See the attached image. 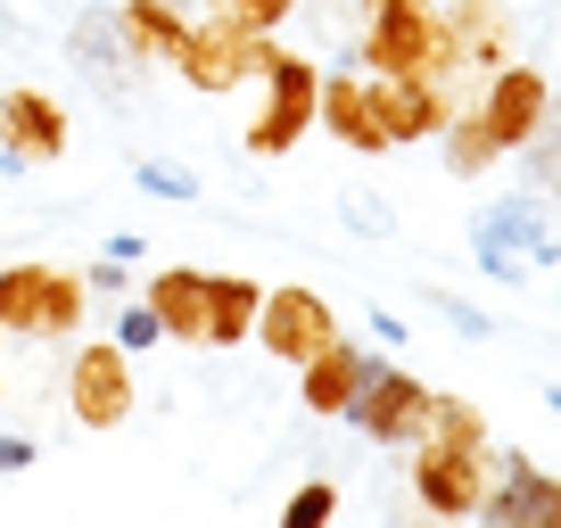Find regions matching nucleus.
I'll list each match as a JSON object with an SVG mask.
<instances>
[{"label":"nucleus","instance_id":"29","mask_svg":"<svg viewBox=\"0 0 561 528\" xmlns=\"http://www.w3.org/2000/svg\"><path fill=\"white\" fill-rule=\"evenodd\" d=\"M34 462V438H0V471H25Z\"/></svg>","mask_w":561,"mask_h":528},{"label":"nucleus","instance_id":"26","mask_svg":"<svg viewBox=\"0 0 561 528\" xmlns=\"http://www.w3.org/2000/svg\"><path fill=\"white\" fill-rule=\"evenodd\" d=\"M331 512H339V495L322 487V479H306V487L289 495V528H322V520H331Z\"/></svg>","mask_w":561,"mask_h":528},{"label":"nucleus","instance_id":"25","mask_svg":"<svg viewBox=\"0 0 561 528\" xmlns=\"http://www.w3.org/2000/svg\"><path fill=\"white\" fill-rule=\"evenodd\" d=\"M347 231H364V240H388V231H397V207H388L380 191H355V198H347Z\"/></svg>","mask_w":561,"mask_h":528},{"label":"nucleus","instance_id":"20","mask_svg":"<svg viewBox=\"0 0 561 528\" xmlns=\"http://www.w3.org/2000/svg\"><path fill=\"white\" fill-rule=\"evenodd\" d=\"M446 25V50H455V67H471V58H488V67H504V9L495 0H462Z\"/></svg>","mask_w":561,"mask_h":528},{"label":"nucleus","instance_id":"2","mask_svg":"<svg viewBox=\"0 0 561 528\" xmlns=\"http://www.w3.org/2000/svg\"><path fill=\"white\" fill-rule=\"evenodd\" d=\"M471 248H479V273L504 289L528 282V264H553V198H495L488 215L471 223Z\"/></svg>","mask_w":561,"mask_h":528},{"label":"nucleus","instance_id":"23","mask_svg":"<svg viewBox=\"0 0 561 528\" xmlns=\"http://www.w3.org/2000/svg\"><path fill=\"white\" fill-rule=\"evenodd\" d=\"M421 306H430V314H438V322H455L462 338H488V331H495V322L479 314L471 298H455V289H421Z\"/></svg>","mask_w":561,"mask_h":528},{"label":"nucleus","instance_id":"8","mask_svg":"<svg viewBox=\"0 0 561 528\" xmlns=\"http://www.w3.org/2000/svg\"><path fill=\"white\" fill-rule=\"evenodd\" d=\"M471 116H479V133L495 141V158H512V149L553 116V91H545L537 67H495V83L471 100Z\"/></svg>","mask_w":561,"mask_h":528},{"label":"nucleus","instance_id":"22","mask_svg":"<svg viewBox=\"0 0 561 528\" xmlns=\"http://www.w3.org/2000/svg\"><path fill=\"white\" fill-rule=\"evenodd\" d=\"M298 0H215V18L224 25H240V34H273L280 18H289Z\"/></svg>","mask_w":561,"mask_h":528},{"label":"nucleus","instance_id":"1","mask_svg":"<svg viewBox=\"0 0 561 528\" xmlns=\"http://www.w3.org/2000/svg\"><path fill=\"white\" fill-rule=\"evenodd\" d=\"M364 67L371 74H455V50H446V25L430 0H371L364 9Z\"/></svg>","mask_w":561,"mask_h":528},{"label":"nucleus","instance_id":"5","mask_svg":"<svg viewBox=\"0 0 561 528\" xmlns=\"http://www.w3.org/2000/svg\"><path fill=\"white\" fill-rule=\"evenodd\" d=\"M264 50H273V34H240V25H224V18H191L174 67H182L191 91H231V83H248V74L264 67Z\"/></svg>","mask_w":561,"mask_h":528},{"label":"nucleus","instance_id":"6","mask_svg":"<svg viewBox=\"0 0 561 528\" xmlns=\"http://www.w3.org/2000/svg\"><path fill=\"white\" fill-rule=\"evenodd\" d=\"M413 495L446 520H471L479 495H488V462L479 446H455V438H413Z\"/></svg>","mask_w":561,"mask_h":528},{"label":"nucleus","instance_id":"4","mask_svg":"<svg viewBox=\"0 0 561 528\" xmlns=\"http://www.w3.org/2000/svg\"><path fill=\"white\" fill-rule=\"evenodd\" d=\"M264 116L248 124V149H256V158H280V149L298 141L306 124H314V58H298V50H264Z\"/></svg>","mask_w":561,"mask_h":528},{"label":"nucleus","instance_id":"16","mask_svg":"<svg viewBox=\"0 0 561 528\" xmlns=\"http://www.w3.org/2000/svg\"><path fill=\"white\" fill-rule=\"evenodd\" d=\"M75 67L100 83V100H133V58H124V34L107 9H83L75 18Z\"/></svg>","mask_w":561,"mask_h":528},{"label":"nucleus","instance_id":"19","mask_svg":"<svg viewBox=\"0 0 561 528\" xmlns=\"http://www.w3.org/2000/svg\"><path fill=\"white\" fill-rule=\"evenodd\" d=\"M256 298H264V289L248 282V273H224V282L207 273V322H198V347H240L248 322H256Z\"/></svg>","mask_w":561,"mask_h":528},{"label":"nucleus","instance_id":"24","mask_svg":"<svg viewBox=\"0 0 561 528\" xmlns=\"http://www.w3.org/2000/svg\"><path fill=\"white\" fill-rule=\"evenodd\" d=\"M140 191L149 198H198V174L191 165H165V158H140Z\"/></svg>","mask_w":561,"mask_h":528},{"label":"nucleus","instance_id":"14","mask_svg":"<svg viewBox=\"0 0 561 528\" xmlns=\"http://www.w3.org/2000/svg\"><path fill=\"white\" fill-rule=\"evenodd\" d=\"M314 116L331 124V141H347V149H364V158H380L388 149V133H380V116H371V83L364 74H322L314 83Z\"/></svg>","mask_w":561,"mask_h":528},{"label":"nucleus","instance_id":"28","mask_svg":"<svg viewBox=\"0 0 561 528\" xmlns=\"http://www.w3.org/2000/svg\"><path fill=\"white\" fill-rule=\"evenodd\" d=\"M364 331H371V338H380V347H404V338H413V331H404V322H397V314H380V306H371V322H364Z\"/></svg>","mask_w":561,"mask_h":528},{"label":"nucleus","instance_id":"7","mask_svg":"<svg viewBox=\"0 0 561 528\" xmlns=\"http://www.w3.org/2000/svg\"><path fill=\"white\" fill-rule=\"evenodd\" d=\"M248 338H264V355H273V364H306L322 338H339V314L314 298V289H264Z\"/></svg>","mask_w":561,"mask_h":528},{"label":"nucleus","instance_id":"9","mask_svg":"<svg viewBox=\"0 0 561 528\" xmlns=\"http://www.w3.org/2000/svg\"><path fill=\"white\" fill-rule=\"evenodd\" d=\"M133 355L116 347V338H100V347H83L75 355V371H67V405H75V422L83 429H116L124 413H133Z\"/></svg>","mask_w":561,"mask_h":528},{"label":"nucleus","instance_id":"11","mask_svg":"<svg viewBox=\"0 0 561 528\" xmlns=\"http://www.w3.org/2000/svg\"><path fill=\"white\" fill-rule=\"evenodd\" d=\"M364 83H371V116H380L388 149L430 141V133H446V116H455V100H446L438 74H364Z\"/></svg>","mask_w":561,"mask_h":528},{"label":"nucleus","instance_id":"17","mask_svg":"<svg viewBox=\"0 0 561 528\" xmlns=\"http://www.w3.org/2000/svg\"><path fill=\"white\" fill-rule=\"evenodd\" d=\"M495 471H504V495H479V520H553V471H537L528 455H495Z\"/></svg>","mask_w":561,"mask_h":528},{"label":"nucleus","instance_id":"18","mask_svg":"<svg viewBox=\"0 0 561 528\" xmlns=\"http://www.w3.org/2000/svg\"><path fill=\"white\" fill-rule=\"evenodd\" d=\"M149 314H158L165 338H198V322H207V273H191V264H165V273H149Z\"/></svg>","mask_w":561,"mask_h":528},{"label":"nucleus","instance_id":"21","mask_svg":"<svg viewBox=\"0 0 561 528\" xmlns=\"http://www.w3.org/2000/svg\"><path fill=\"white\" fill-rule=\"evenodd\" d=\"M488 165H495V141L479 133V116H471V107H462V116H446V174L471 182V174H488Z\"/></svg>","mask_w":561,"mask_h":528},{"label":"nucleus","instance_id":"12","mask_svg":"<svg viewBox=\"0 0 561 528\" xmlns=\"http://www.w3.org/2000/svg\"><path fill=\"white\" fill-rule=\"evenodd\" d=\"M371 364H380V355H364L355 347V338H322L314 355H306V413H322V422H339V413H355V397H364V380H371Z\"/></svg>","mask_w":561,"mask_h":528},{"label":"nucleus","instance_id":"10","mask_svg":"<svg viewBox=\"0 0 561 528\" xmlns=\"http://www.w3.org/2000/svg\"><path fill=\"white\" fill-rule=\"evenodd\" d=\"M347 422L364 429L371 446H413L421 422H430V388H421L413 371H397V364H371V380H364Z\"/></svg>","mask_w":561,"mask_h":528},{"label":"nucleus","instance_id":"27","mask_svg":"<svg viewBox=\"0 0 561 528\" xmlns=\"http://www.w3.org/2000/svg\"><path fill=\"white\" fill-rule=\"evenodd\" d=\"M158 338H165V331H158V314H149V306H124V322H116V347H124V355H149Z\"/></svg>","mask_w":561,"mask_h":528},{"label":"nucleus","instance_id":"3","mask_svg":"<svg viewBox=\"0 0 561 528\" xmlns=\"http://www.w3.org/2000/svg\"><path fill=\"white\" fill-rule=\"evenodd\" d=\"M83 322V282L58 264H9L0 273V331L25 338H67Z\"/></svg>","mask_w":561,"mask_h":528},{"label":"nucleus","instance_id":"15","mask_svg":"<svg viewBox=\"0 0 561 528\" xmlns=\"http://www.w3.org/2000/svg\"><path fill=\"white\" fill-rule=\"evenodd\" d=\"M0 133H9V149H18L25 165L67 158V107H58L50 91H9V100H0Z\"/></svg>","mask_w":561,"mask_h":528},{"label":"nucleus","instance_id":"30","mask_svg":"<svg viewBox=\"0 0 561 528\" xmlns=\"http://www.w3.org/2000/svg\"><path fill=\"white\" fill-rule=\"evenodd\" d=\"M0 174H25V158H18V149H9V141H0Z\"/></svg>","mask_w":561,"mask_h":528},{"label":"nucleus","instance_id":"13","mask_svg":"<svg viewBox=\"0 0 561 528\" xmlns=\"http://www.w3.org/2000/svg\"><path fill=\"white\" fill-rule=\"evenodd\" d=\"M116 34H124V58H133V67H174L182 34H191V0H124Z\"/></svg>","mask_w":561,"mask_h":528}]
</instances>
